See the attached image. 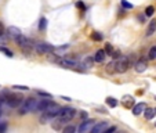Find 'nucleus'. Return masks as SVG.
<instances>
[{"mask_svg": "<svg viewBox=\"0 0 156 133\" xmlns=\"http://www.w3.org/2000/svg\"><path fill=\"white\" fill-rule=\"evenodd\" d=\"M37 103L39 101L36 98H33V97H29V98H24V103L19 106V114L21 115H25L28 112H31V111H35L37 108Z\"/></svg>", "mask_w": 156, "mask_h": 133, "instance_id": "f257e3e1", "label": "nucleus"}, {"mask_svg": "<svg viewBox=\"0 0 156 133\" xmlns=\"http://www.w3.org/2000/svg\"><path fill=\"white\" fill-rule=\"evenodd\" d=\"M115 67H116V72L118 73L126 72V71L130 68V58L129 57H126V55L119 57V58L115 61Z\"/></svg>", "mask_w": 156, "mask_h": 133, "instance_id": "f03ea898", "label": "nucleus"}, {"mask_svg": "<svg viewBox=\"0 0 156 133\" xmlns=\"http://www.w3.org/2000/svg\"><path fill=\"white\" fill-rule=\"evenodd\" d=\"M75 115H76V110H75V108H72V107H65V108L61 110L58 118H60L61 122H68V121L73 119Z\"/></svg>", "mask_w": 156, "mask_h": 133, "instance_id": "7ed1b4c3", "label": "nucleus"}, {"mask_svg": "<svg viewBox=\"0 0 156 133\" xmlns=\"http://www.w3.org/2000/svg\"><path fill=\"white\" fill-rule=\"evenodd\" d=\"M35 50H36L37 54L40 55H46V54H51V53H54V47L51 46L50 43H39V45H36V47H35Z\"/></svg>", "mask_w": 156, "mask_h": 133, "instance_id": "20e7f679", "label": "nucleus"}, {"mask_svg": "<svg viewBox=\"0 0 156 133\" xmlns=\"http://www.w3.org/2000/svg\"><path fill=\"white\" fill-rule=\"evenodd\" d=\"M6 103H7L10 107L15 108V107H19L21 104H22L24 98H22V96H19V94H7Z\"/></svg>", "mask_w": 156, "mask_h": 133, "instance_id": "39448f33", "label": "nucleus"}, {"mask_svg": "<svg viewBox=\"0 0 156 133\" xmlns=\"http://www.w3.org/2000/svg\"><path fill=\"white\" fill-rule=\"evenodd\" d=\"M15 42H17V45H18L19 47H22L24 50H31L33 47V42L31 40V39H28L26 36H24V35H19V36L15 39Z\"/></svg>", "mask_w": 156, "mask_h": 133, "instance_id": "423d86ee", "label": "nucleus"}, {"mask_svg": "<svg viewBox=\"0 0 156 133\" xmlns=\"http://www.w3.org/2000/svg\"><path fill=\"white\" fill-rule=\"evenodd\" d=\"M61 108L60 106H57V104H54V103H51L50 106L46 108V111H44V114H47L50 118H55V116H58L61 112Z\"/></svg>", "mask_w": 156, "mask_h": 133, "instance_id": "0eeeda50", "label": "nucleus"}, {"mask_svg": "<svg viewBox=\"0 0 156 133\" xmlns=\"http://www.w3.org/2000/svg\"><path fill=\"white\" fill-rule=\"evenodd\" d=\"M58 64L61 67H64V68H76V67H79L78 63L75 60H72V58H62V57L60 58Z\"/></svg>", "mask_w": 156, "mask_h": 133, "instance_id": "6e6552de", "label": "nucleus"}, {"mask_svg": "<svg viewBox=\"0 0 156 133\" xmlns=\"http://www.w3.org/2000/svg\"><path fill=\"white\" fill-rule=\"evenodd\" d=\"M94 121L93 119H87V121H84L80 126H79V132H82V133H86V132H91V129H93V126H94Z\"/></svg>", "mask_w": 156, "mask_h": 133, "instance_id": "1a4fd4ad", "label": "nucleus"}, {"mask_svg": "<svg viewBox=\"0 0 156 133\" xmlns=\"http://www.w3.org/2000/svg\"><path fill=\"white\" fill-rule=\"evenodd\" d=\"M108 129V122H98L91 129V133H104Z\"/></svg>", "mask_w": 156, "mask_h": 133, "instance_id": "9d476101", "label": "nucleus"}, {"mask_svg": "<svg viewBox=\"0 0 156 133\" xmlns=\"http://www.w3.org/2000/svg\"><path fill=\"white\" fill-rule=\"evenodd\" d=\"M7 35H9L11 39H17V37L19 36V35H22L21 33V31H19V28H17V27H9L7 28Z\"/></svg>", "mask_w": 156, "mask_h": 133, "instance_id": "9b49d317", "label": "nucleus"}, {"mask_svg": "<svg viewBox=\"0 0 156 133\" xmlns=\"http://www.w3.org/2000/svg\"><path fill=\"white\" fill-rule=\"evenodd\" d=\"M147 67H148V65H147V63H145L144 60H140V61H137V63L134 64V69H135L138 73H142L144 71H147Z\"/></svg>", "mask_w": 156, "mask_h": 133, "instance_id": "f8f14e48", "label": "nucleus"}, {"mask_svg": "<svg viewBox=\"0 0 156 133\" xmlns=\"http://www.w3.org/2000/svg\"><path fill=\"white\" fill-rule=\"evenodd\" d=\"M51 103H53V101H51L50 98H48V100H40L39 103H37V108H36V110L37 111H41V112H44V111H46V108L50 106Z\"/></svg>", "mask_w": 156, "mask_h": 133, "instance_id": "ddd939ff", "label": "nucleus"}, {"mask_svg": "<svg viewBox=\"0 0 156 133\" xmlns=\"http://www.w3.org/2000/svg\"><path fill=\"white\" fill-rule=\"evenodd\" d=\"M105 57H106V51L102 50V49H100V50L95 51L94 60H95V63H102V61L105 60Z\"/></svg>", "mask_w": 156, "mask_h": 133, "instance_id": "4468645a", "label": "nucleus"}, {"mask_svg": "<svg viewBox=\"0 0 156 133\" xmlns=\"http://www.w3.org/2000/svg\"><path fill=\"white\" fill-rule=\"evenodd\" d=\"M145 108H147V106H145V103H138V104H135V106L131 108L133 110V114L134 115H140L142 111H145Z\"/></svg>", "mask_w": 156, "mask_h": 133, "instance_id": "2eb2a0df", "label": "nucleus"}, {"mask_svg": "<svg viewBox=\"0 0 156 133\" xmlns=\"http://www.w3.org/2000/svg\"><path fill=\"white\" fill-rule=\"evenodd\" d=\"M155 32H156V19H152V21H149V24H148L147 36H152Z\"/></svg>", "mask_w": 156, "mask_h": 133, "instance_id": "dca6fc26", "label": "nucleus"}, {"mask_svg": "<svg viewBox=\"0 0 156 133\" xmlns=\"http://www.w3.org/2000/svg\"><path fill=\"white\" fill-rule=\"evenodd\" d=\"M123 106L127 107V108H133V106H134V98L131 96H124Z\"/></svg>", "mask_w": 156, "mask_h": 133, "instance_id": "f3484780", "label": "nucleus"}, {"mask_svg": "<svg viewBox=\"0 0 156 133\" xmlns=\"http://www.w3.org/2000/svg\"><path fill=\"white\" fill-rule=\"evenodd\" d=\"M144 114H145V118L147 119H152L153 116H155V110L153 108H145V111H144Z\"/></svg>", "mask_w": 156, "mask_h": 133, "instance_id": "a211bd4d", "label": "nucleus"}, {"mask_svg": "<svg viewBox=\"0 0 156 133\" xmlns=\"http://www.w3.org/2000/svg\"><path fill=\"white\" fill-rule=\"evenodd\" d=\"M106 104H108L109 107H112V108H113V107L118 106V100H116L115 97H108V98H106Z\"/></svg>", "mask_w": 156, "mask_h": 133, "instance_id": "6ab92c4d", "label": "nucleus"}, {"mask_svg": "<svg viewBox=\"0 0 156 133\" xmlns=\"http://www.w3.org/2000/svg\"><path fill=\"white\" fill-rule=\"evenodd\" d=\"M148 58H149V60H155V58H156V46H152L151 49H149Z\"/></svg>", "mask_w": 156, "mask_h": 133, "instance_id": "aec40b11", "label": "nucleus"}, {"mask_svg": "<svg viewBox=\"0 0 156 133\" xmlns=\"http://www.w3.org/2000/svg\"><path fill=\"white\" fill-rule=\"evenodd\" d=\"M106 72H108V73H113V72H116L115 61H112V63H109V64L106 65Z\"/></svg>", "mask_w": 156, "mask_h": 133, "instance_id": "412c9836", "label": "nucleus"}, {"mask_svg": "<svg viewBox=\"0 0 156 133\" xmlns=\"http://www.w3.org/2000/svg\"><path fill=\"white\" fill-rule=\"evenodd\" d=\"M47 27V19L43 17V18H40V21H39V31H44Z\"/></svg>", "mask_w": 156, "mask_h": 133, "instance_id": "4be33fe9", "label": "nucleus"}, {"mask_svg": "<svg viewBox=\"0 0 156 133\" xmlns=\"http://www.w3.org/2000/svg\"><path fill=\"white\" fill-rule=\"evenodd\" d=\"M153 13H155V7L153 6H148L147 9H145V15H148V17H152Z\"/></svg>", "mask_w": 156, "mask_h": 133, "instance_id": "5701e85b", "label": "nucleus"}, {"mask_svg": "<svg viewBox=\"0 0 156 133\" xmlns=\"http://www.w3.org/2000/svg\"><path fill=\"white\" fill-rule=\"evenodd\" d=\"M94 58H91V57H87V58H84V67L86 68H90V67H93V63H94Z\"/></svg>", "mask_w": 156, "mask_h": 133, "instance_id": "b1692460", "label": "nucleus"}, {"mask_svg": "<svg viewBox=\"0 0 156 133\" xmlns=\"http://www.w3.org/2000/svg\"><path fill=\"white\" fill-rule=\"evenodd\" d=\"M0 51H1V53H4L6 55H7V57H13V51L11 50H9V49H7V47H3V46H0Z\"/></svg>", "mask_w": 156, "mask_h": 133, "instance_id": "393cba45", "label": "nucleus"}, {"mask_svg": "<svg viewBox=\"0 0 156 133\" xmlns=\"http://www.w3.org/2000/svg\"><path fill=\"white\" fill-rule=\"evenodd\" d=\"M91 39L93 40H95V42H100V40H102V35L101 33H98V32H93L91 33Z\"/></svg>", "mask_w": 156, "mask_h": 133, "instance_id": "a878e982", "label": "nucleus"}, {"mask_svg": "<svg viewBox=\"0 0 156 133\" xmlns=\"http://www.w3.org/2000/svg\"><path fill=\"white\" fill-rule=\"evenodd\" d=\"M104 50L106 51V54H112V53H113V47H112V45L106 43V45H105V49H104Z\"/></svg>", "mask_w": 156, "mask_h": 133, "instance_id": "bb28decb", "label": "nucleus"}, {"mask_svg": "<svg viewBox=\"0 0 156 133\" xmlns=\"http://www.w3.org/2000/svg\"><path fill=\"white\" fill-rule=\"evenodd\" d=\"M73 132H76L75 126H66V128H64V133H73Z\"/></svg>", "mask_w": 156, "mask_h": 133, "instance_id": "cd10ccee", "label": "nucleus"}, {"mask_svg": "<svg viewBox=\"0 0 156 133\" xmlns=\"http://www.w3.org/2000/svg\"><path fill=\"white\" fill-rule=\"evenodd\" d=\"M13 89H17V90H22V92H25V90H29V87H28V86H21V85H14Z\"/></svg>", "mask_w": 156, "mask_h": 133, "instance_id": "c85d7f7f", "label": "nucleus"}, {"mask_svg": "<svg viewBox=\"0 0 156 133\" xmlns=\"http://www.w3.org/2000/svg\"><path fill=\"white\" fill-rule=\"evenodd\" d=\"M122 6H123L124 9H133V4L129 3L127 0H122Z\"/></svg>", "mask_w": 156, "mask_h": 133, "instance_id": "c756f323", "label": "nucleus"}, {"mask_svg": "<svg viewBox=\"0 0 156 133\" xmlns=\"http://www.w3.org/2000/svg\"><path fill=\"white\" fill-rule=\"evenodd\" d=\"M69 49V45H64V46H61V47H58V49H55V53H61V51H64V50H68Z\"/></svg>", "mask_w": 156, "mask_h": 133, "instance_id": "7c9ffc66", "label": "nucleus"}, {"mask_svg": "<svg viewBox=\"0 0 156 133\" xmlns=\"http://www.w3.org/2000/svg\"><path fill=\"white\" fill-rule=\"evenodd\" d=\"M37 94H39V96H43V97H46V98H51V94H50V93L41 92V90H39V92H37Z\"/></svg>", "mask_w": 156, "mask_h": 133, "instance_id": "2f4dec72", "label": "nucleus"}, {"mask_svg": "<svg viewBox=\"0 0 156 133\" xmlns=\"http://www.w3.org/2000/svg\"><path fill=\"white\" fill-rule=\"evenodd\" d=\"M76 6H78V7H80V9H82V11H84V10H86L84 4H83V3H80V1H79V3H76Z\"/></svg>", "mask_w": 156, "mask_h": 133, "instance_id": "473e14b6", "label": "nucleus"}, {"mask_svg": "<svg viewBox=\"0 0 156 133\" xmlns=\"http://www.w3.org/2000/svg\"><path fill=\"white\" fill-rule=\"evenodd\" d=\"M115 130H116V128H108L104 133H110V132H115Z\"/></svg>", "mask_w": 156, "mask_h": 133, "instance_id": "72a5a7b5", "label": "nucleus"}, {"mask_svg": "<svg viewBox=\"0 0 156 133\" xmlns=\"http://www.w3.org/2000/svg\"><path fill=\"white\" fill-rule=\"evenodd\" d=\"M80 116H82L83 119H86V118H87V112H84V111H83V112H80Z\"/></svg>", "mask_w": 156, "mask_h": 133, "instance_id": "f704fd0d", "label": "nucleus"}, {"mask_svg": "<svg viewBox=\"0 0 156 133\" xmlns=\"http://www.w3.org/2000/svg\"><path fill=\"white\" fill-rule=\"evenodd\" d=\"M3 31H4V28H3V24L0 22V36L3 35Z\"/></svg>", "mask_w": 156, "mask_h": 133, "instance_id": "c9c22d12", "label": "nucleus"}, {"mask_svg": "<svg viewBox=\"0 0 156 133\" xmlns=\"http://www.w3.org/2000/svg\"><path fill=\"white\" fill-rule=\"evenodd\" d=\"M6 130V125H0V132H4Z\"/></svg>", "mask_w": 156, "mask_h": 133, "instance_id": "e433bc0d", "label": "nucleus"}, {"mask_svg": "<svg viewBox=\"0 0 156 133\" xmlns=\"http://www.w3.org/2000/svg\"><path fill=\"white\" fill-rule=\"evenodd\" d=\"M62 100H66V101H71V98H69V97H64V96H62Z\"/></svg>", "mask_w": 156, "mask_h": 133, "instance_id": "4c0bfd02", "label": "nucleus"}, {"mask_svg": "<svg viewBox=\"0 0 156 133\" xmlns=\"http://www.w3.org/2000/svg\"><path fill=\"white\" fill-rule=\"evenodd\" d=\"M155 112H156V108H155Z\"/></svg>", "mask_w": 156, "mask_h": 133, "instance_id": "58836bf2", "label": "nucleus"}, {"mask_svg": "<svg viewBox=\"0 0 156 133\" xmlns=\"http://www.w3.org/2000/svg\"><path fill=\"white\" fill-rule=\"evenodd\" d=\"M155 100H156V96H155Z\"/></svg>", "mask_w": 156, "mask_h": 133, "instance_id": "ea45409f", "label": "nucleus"}, {"mask_svg": "<svg viewBox=\"0 0 156 133\" xmlns=\"http://www.w3.org/2000/svg\"><path fill=\"white\" fill-rule=\"evenodd\" d=\"M155 125H156V124H155Z\"/></svg>", "mask_w": 156, "mask_h": 133, "instance_id": "a19ab883", "label": "nucleus"}]
</instances>
